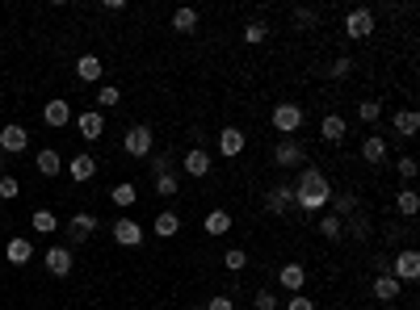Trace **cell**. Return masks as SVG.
Here are the masks:
<instances>
[{
	"instance_id": "cell-9",
	"label": "cell",
	"mask_w": 420,
	"mask_h": 310,
	"mask_svg": "<svg viewBox=\"0 0 420 310\" xmlns=\"http://www.w3.org/2000/svg\"><path fill=\"white\" fill-rule=\"evenodd\" d=\"M76 131H80V138L97 143V138L105 134V114H101V109H85V114H76Z\"/></svg>"
},
{
	"instance_id": "cell-26",
	"label": "cell",
	"mask_w": 420,
	"mask_h": 310,
	"mask_svg": "<svg viewBox=\"0 0 420 310\" xmlns=\"http://www.w3.org/2000/svg\"><path fill=\"white\" fill-rule=\"evenodd\" d=\"M151 231H156L160 239H173V235L181 231V218H177L173 210H160V214H156V226H151Z\"/></svg>"
},
{
	"instance_id": "cell-42",
	"label": "cell",
	"mask_w": 420,
	"mask_h": 310,
	"mask_svg": "<svg viewBox=\"0 0 420 310\" xmlns=\"http://www.w3.org/2000/svg\"><path fill=\"white\" fill-rule=\"evenodd\" d=\"M286 310H316V302H311L307 294H290V302H286Z\"/></svg>"
},
{
	"instance_id": "cell-25",
	"label": "cell",
	"mask_w": 420,
	"mask_h": 310,
	"mask_svg": "<svg viewBox=\"0 0 420 310\" xmlns=\"http://www.w3.org/2000/svg\"><path fill=\"white\" fill-rule=\"evenodd\" d=\"M345 131H349V126H345V118H340V114H328L324 122H320L324 143H340V138H345Z\"/></svg>"
},
{
	"instance_id": "cell-24",
	"label": "cell",
	"mask_w": 420,
	"mask_h": 310,
	"mask_svg": "<svg viewBox=\"0 0 420 310\" xmlns=\"http://www.w3.org/2000/svg\"><path fill=\"white\" fill-rule=\"evenodd\" d=\"M362 160H366V164H382V160H387V138H382V134H370V138L362 143Z\"/></svg>"
},
{
	"instance_id": "cell-6",
	"label": "cell",
	"mask_w": 420,
	"mask_h": 310,
	"mask_svg": "<svg viewBox=\"0 0 420 310\" xmlns=\"http://www.w3.org/2000/svg\"><path fill=\"white\" fill-rule=\"evenodd\" d=\"M345 34H349L353 43L370 38V34H374V9H353V13L345 17Z\"/></svg>"
},
{
	"instance_id": "cell-28",
	"label": "cell",
	"mask_w": 420,
	"mask_h": 310,
	"mask_svg": "<svg viewBox=\"0 0 420 310\" xmlns=\"http://www.w3.org/2000/svg\"><path fill=\"white\" fill-rule=\"evenodd\" d=\"M320 235L332 239V243H336V239H345V218H336L332 210H324V218H320Z\"/></svg>"
},
{
	"instance_id": "cell-45",
	"label": "cell",
	"mask_w": 420,
	"mask_h": 310,
	"mask_svg": "<svg viewBox=\"0 0 420 310\" xmlns=\"http://www.w3.org/2000/svg\"><path fill=\"white\" fill-rule=\"evenodd\" d=\"M0 168H4V151H0Z\"/></svg>"
},
{
	"instance_id": "cell-38",
	"label": "cell",
	"mask_w": 420,
	"mask_h": 310,
	"mask_svg": "<svg viewBox=\"0 0 420 310\" xmlns=\"http://www.w3.org/2000/svg\"><path fill=\"white\" fill-rule=\"evenodd\" d=\"M395 172H399V177L404 180H416V160H412V155H399V160H395Z\"/></svg>"
},
{
	"instance_id": "cell-11",
	"label": "cell",
	"mask_w": 420,
	"mask_h": 310,
	"mask_svg": "<svg viewBox=\"0 0 420 310\" xmlns=\"http://www.w3.org/2000/svg\"><path fill=\"white\" fill-rule=\"evenodd\" d=\"M265 210H269V214L294 210V184H274V189L265 193Z\"/></svg>"
},
{
	"instance_id": "cell-13",
	"label": "cell",
	"mask_w": 420,
	"mask_h": 310,
	"mask_svg": "<svg viewBox=\"0 0 420 310\" xmlns=\"http://www.w3.org/2000/svg\"><path fill=\"white\" fill-rule=\"evenodd\" d=\"M72 268H76L72 248H47V272H50V277H68Z\"/></svg>"
},
{
	"instance_id": "cell-44",
	"label": "cell",
	"mask_w": 420,
	"mask_h": 310,
	"mask_svg": "<svg viewBox=\"0 0 420 310\" xmlns=\"http://www.w3.org/2000/svg\"><path fill=\"white\" fill-rule=\"evenodd\" d=\"M156 172H173V155H168V151H164V155L156 160Z\"/></svg>"
},
{
	"instance_id": "cell-15",
	"label": "cell",
	"mask_w": 420,
	"mask_h": 310,
	"mask_svg": "<svg viewBox=\"0 0 420 310\" xmlns=\"http://www.w3.org/2000/svg\"><path fill=\"white\" fill-rule=\"evenodd\" d=\"M68 177L76 180V184H85V180L97 177V160L89 151H80V155H72V164H68Z\"/></svg>"
},
{
	"instance_id": "cell-36",
	"label": "cell",
	"mask_w": 420,
	"mask_h": 310,
	"mask_svg": "<svg viewBox=\"0 0 420 310\" xmlns=\"http://www.w3.org/2000/svg\"><path fill=\"white\" fill-rule=\"evenodd\" d=\"M349 72H353V59H349V55H336V59H332V67H328V76H332V80H345Z\"/></svg>"
},
{
	"instance_id": "cell-20",
	"label": "cell",
	"mask_w": 420,
	"mask_h": 310,
	"mask_svg": "<svg viewBox=\"0 0 420 310\" xmlns=\"http://www.w3.org/2000/svg\"><path fill=\"white\" fill-rule=\"evenodd\" d=\"M109 201H114L118 210H131V206L139 201V189H135L131 180H122V184H114V189H109Z\"/></svg>"
},
{
	"instance_id": "cell-16",
	"label": "cell",
	"mask_w": 420,
	"mask_h": 310,
	"mask_svg": "<svg viewBox=\"0 0 420 310\" xmlns=\"http://www.w3.org/2000/svg\"><path fill=\"white\" fill-rule=\"evenodd\" d=\"M93 231H97V214H72V222H68V239L72 243L93 239Z\"/></svg>"
},
{
	"instance_id": "cell-29",
	"label": "cell",
	"mask_w": 420,
	"mask_h": 310,
	"mask_svg": "<svg viewBox=\"0 0 420 310\" xmlns=\"http://www.w3.org/2000/svg\"><path fill=\"white\" fill-rule=\"evenodd\" d=\"M156 193L160 197H177L181 193V177L177 172H156Z\"/></svg>"
},
{
	"instance_id": "cell-33",
	"label": "cell",
	"mask_w": 420,
	"mask_h": 310,
	"mask_svg": "<svg viewBox=\"0 0 420 310\" xmlns=\"http://www.w3.org/2000/svg\"><path fill=\"white\" fill-rule=\"evenodd\" d=\"M265 38H269V26H265V21H248V26H244V43L248 46L265 43Z\"/></svg>"
},
{
	"instance_id": "cell-27",
	"label": "cell",
	"mask_w": 420,
	"mask_h": 310,
	"mask_svg": "<svg viewBox=\"0 0 420 310\" xmlns=\"http://www.w3.org/2000/svg\"><path fill=\"white\" fill-rule=\"evenodd\" d=\"M202 226H206V235H227V231H232V214H227V210H210Z\"/></svg>"
},
{
	"instance_id": "cell-8",
	"label": "cell",
	"mask_w": 420,
	"mask_h": 310,
	"mask_svg": "<svg viewBox=\"0 0 420 310\" xmlns=\"http://www.w3.org/2000/svg\"><path fill=\"white\" fill-rule=\"evenodd\" d=\"M391 277L404 285V281H416L420 277V256L416 248H404V252H395V268H391Z\"/></svg>"
},
{
	"instance_id": "cell-43",
	"label": "cell",
	"mask_w": 420,
	"mask_h": 310,
	"mask_svg": "<svg viewBox=\"0 0 420 310\" xmlns=\"http://www.w3.org/2000/svg\"><path fill=\"white\" fill-rule=\"evenodd\" d=\"M202 310H235V302L227 298V294H215V298H210V302H206Z\"/></svg>"
},
{
	"instance_id": "cell-41",
	"label": "cell",
	"mask_w": 420,
	"mask_h": 310,
	"mask_svg": "<svg viewBox=\"0 0 420 310\" xmlns=\"http://www.w3.org/2000/svg\"><path fill=\"white\" fill-rule=\"evenodd\" d=\"M316 21H320L316 9H294V26H316Z\"/></svg>"
},
{
	"instance_id": "cell-2",
	"label": "cell",
	"mask_w": 420,
	"mask_h": 310,
	"mask_svg": "<svg viewBox=\"0 0 420 310\" xmlns=\"http://www.w3.org/2000/svg\"><path fill=\"white\" fill-rule=\"evenodd\" d=\"M274 131L286 134V138H294V134L303 131V122H307V114H303V105L298 101H281V105H274Z\"/></svg>"
},
{
	"instance_id": "cell-3",
	"label": "cell",
	"mask_w": 420,
	"mask_h": 310,
	"mask_svg": "<svg viewBox=\"0 0 420 310\" xmlns=\"http://www.w3.org/2000/svg\"><path fill=\"white\" fill-rule=\"evenodd\" d=\"M151 147H156V134H151V126H131V131H126V138H122V151H126L131 160H147V155H151Z\"/></svg>"
},
{
	"instance_id": "cell-17",
	"label": "cell",
	"mask_w": 420,
	"mask_h": 310,
	"mask_svg": "<svg viewBox=\"0 0 420 310\" xmlns=\"http://www.w3.org/2000/svg\"><path fill=\"white\" fill-rule=\"evenodd\" d=\"M4 256H9V265H30V260H34V243H30L26 235H13L9 248H4Z\"/></svg>"
},
{
	"instance_id": "cell-46",
	"label": "cell",
	"mask_w": 420,
	"mask_h": 310,
	"mask_svg": "<svg viewBox=\"0 0 420 310\" xmlns=\"http://www.w3.org/2000/svg\"><path fill=\"white\" fill-rule=\"evenodd\" d=\"M193 310H202V306H193Z\"/></svg>"
},
{
	"instance_id": "cell-22",
	"label": "cell",
	"mask_w": 420,
	"mask_h": 310,
	"mask_svg": "<svg viewBox=\"0 0 420 310\" xmlns=\"http://www.w3.org/2000/svg\"><path fill=\"white\" fill-rule=\"evenodd\" d=\"M420 131V114L416 109H395V134L399 138H412Z\"/></svg>"
},
{
	"instance_id": "cell-37",
	"label": "cell",
	"mask_w": 420,
	"mask_h": 310,
	"mask_svg": "<svg viewBox=\"0 0 420 310\" xmlns=\"http://www.w3.org/2000/svg\"><path fill=\"white\" fill-rule=\"evenodd\" d=\"M223 265H227V272H239V268L248 265V252H244V248H227V256H223Z\"/></svg>"
},
{
	"instance_id": "cell-32",
	"label": "cell",
	"mask_w": 420,
	"mask_h": 310,
	"mask_svg": "<svg viewBox=\"0 0 420 310\" xmlns=\"http://www.w3.org/2000/svg\"><path fill=\"white\" fill-rule=\"evenodd\" d=\"M30 226H34V235H50V231L59 226V218H55L50 210H34V218H30Z\"/></svg>"
},
{
	"instance_id": "cell-1",
	"label": "cell",
	"mask_w": 420,
	"mask_h": 310,
	"mask_svg": "<svg viewBox=\"0 0 420 310\" xmlns=\"http://www.w3.org/2000/svg\"><path fill=\"white\" fill-rule=\"evenodd\" d=\"M294 206L303 210V214H324L328 206H332V184L320 168H303L298 180H294Z\"/></svg>"
},
{
	"instance_id": "cell-31",
	"label": "cell",
	"mask_w": 420,
	"mask_h": 310,
	"mask_svg": "<svg viewBox=\"0 0 420 310\" xmlns=\"http://www.w3.org/2000/svg\"><path fill=\"white\" fill-rule=\"evenodd\" d=\"M173 30H177V34L198 30V9H177V13H173Z\"/></svg>"
},
{
	"instance_id": "cell-7",
	"label": "cell",
	"mask_w": 420,
	"mask_h": 310,
	"mask_svg": "<svg viewBox=\"0 0 420 310\" xmlns=\"http://www.w3.org/2000/svg\"><path fill=\"white\" fill-rule=\"evenodd\" d=\"M181 172H185V177H193V180H202L206 172H210V151L193 143L185 155H181Z\"/></svg>"
},
{
	"instance_id": "cell-40",
	"label": "cell",
	"mask_w": 420,
	"mask_h": 310,
	"mask_svg": "<svg viewBox=\"0 0 420 310\" xmlns=\"http://www.w3.org/2000/svg\"><path fill=\"white\" fill-rule=\"evenodd\" d=\"M21 193V184H17V177H0V201H13Z\"/></svg>"
},
{
	"instance_id": "cell-23",
	"label": "cell",
	"mask_w": 420,
	"mask_h": 310,
	"mask_svg": "<svg viewBox=\"0 0 420 310\" xmlns=\"http://www.w3.org/2000/svg\"><path fill=\"white\" fill-rule=\"evenodd\" d=\"M101 72H105V67H101V59H97V55H80V59H76V76H80L85 84L101 80Z\"/></svg>"
},
{
	"instance_id": "cell-39",
	"label": "cell",
	"mask_w": 420,
	"mask_h": 310,
	"mask_svg": "<svg viewBox=\"0 0 420 310\" xmlns=\"http://www.w3.org/2000/svg\"><path fill=\"white\" fill-rule=\"evenodd\" d=\"M257 310H278L281 302H278V294L274 289H257V302H252Z\"/></svg>"
},
{
	"instance_id": "cell-12",
	"label": "cell",
	"mask_w": 420,
	"mask_h": 310,
	"mask_svg": "<svg viewBox=\"0 0 420 310\" xmlns=\"http://www.w3.org/2000/svg\"><path fill=\"white\" fill-rule=\"evenodd\" d=\"M244 147H248V138H244L239 126H223V131H219V155L235 160V155H244Z\"/></svg>"
},
{
	"instance_id": "cell-34",
	"label": "cell",
	"mask_w": 420,
	"mask_h": 310,
	"mask_svg": "<svg viewBox=\"0 0 420 310\" xmlns=\"http://www.w3.org/2000/svg\"><path fill=\"white\" fill-rule=\"evenodd\" d=\"M357 118H362L366 126H374V122L382 118V105H378V101H357Z\"/></svg>"
},
{
	"instance_id": "cell-14",
	"label": "cell",
	"mask_w": 420,
	"mask_h": 310,
	"mask_svg": "<svg viewBox=\"0 0 420 310\" xmlns=\"http://www.w3.org/2000/svg\"><path fill=\"white\" fill-rule=\"evenodd\" d=\"M278 285L286 294H303V285H307V268L303 265H281L278 268Z\"/></svg>"
},
{
	"instance_id": "cell-30",
	"label": "cell",
	"mask_w": 420,
	"mask_h": 310,
	"mask_svg": "<svg viewBox=\"0 0 420 310\" xmlns=\"http://www.w3.org/2000/svg\"><path fill=\"white\" fill-rule=\"evenodd\" d=\"M395 206H399V214H404V218H412V214L420 210L416 189H399V193H395Z\"/></svg>"
},
{
	"instance_id": "cell-4",
	"label": "cell",
	"mask_w": 420,
	"mask_h": 310,
	"mask_svg": "<svg viewBox=\"0 0 420 310\" xmlns=\"http://www.w3.org/2000/svg\"><path fill=\"white\" fill-rule=\"evenodd\" d=\"M274 164H278V168H298V164H307V147H303L298 138H281L278 147H274Z\"/></svg>"
},
{
	"instance_id": "cell-18",
	"label": "cell",
	"mask_w": 420,
	"mask_h": 310,
	"mask_svg": "<svg viewBox=\"0 0 420 310\" xmlns=\"http://www.w3.org/2000/svg\"><path fill=\"white\" fill-rule=\"evenodd\" d=\"M370 289H374V298H378V302H399V289H404V285H399L391 272H378Z\"/></svg>"
},
{
	"instance_id": "cell-10",
	"label": "cell",
	"mask_w": 420,
	"mask_h": 310,
	"mask_svg": "<svg viewBox=\"0 0 420 310\" xmlns=\"http://www.w3.org/2000/svg\"><path fill=\"white\" fill-rule=\"evenodd\" d=\"M109 235H114V243H122V248H139L143 243V226L135 218H118L109 226Z\"/></svg>"
},
{
	"instance_id": "cell-35",
	"label": "cell",
	"mask_w": 420,
	"mask_h": 310,
	"mask_svg": "<svg viewBox=\"0 0 420 310\" xmlns=\"http://www.w3.org/2000/svg\"><path fill=\"white\" fill-rule=\"evenodd\" d=\"M122 101V92L114 89V84H101V92H97V109H114Z\"/></svg>"
},
{
	"instance_id": "cell-19",
	"label": "cell",
	"mask_w": 420,
	"mask_h": 310,
	"mask_svg": "<svg viewBox=\"0 0 420 310\" xmlns=\"http://www.w3.org/2000/svg\"><path fill=\"white\" fill-rule=\"evenodd\" d=\"M43 122H47V126H55V131H63V126L72 122V105H68V101H47Z\"/></svg>"
},
{
	"instance_id": "cell-21",
	"label": "cell",
	"mask_w": 420,
	"mask_h": 310,
	"mask_svg": "<svg viewBox=\"0 0 420 310\" xmlns=\"http://www.w3.org/2000/svg\"><path fill=\"white\" fill-rule=\"evenodd\" d=\"M34 168H38L43 177H59V168H63V160H59V151H55V147H43V151L34 155Z\"/></svg>"
},
{
	"instance_id": "cell-5",
	"label": "cell",
	"mask_w": 420,
	"mask_h": 310,
	"mask_svg": "<svg viewBox=\"0 0 420 310\" xmlns=\"http://www.w3.org/2000/svg\"><path fill=\"white\" fill-rule=\"evenodd\" d=\"M26 147H30V131H26L21 122L0 126V151H4V155H21Z\"/></svg>"
}]
</instances>
